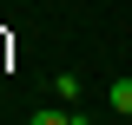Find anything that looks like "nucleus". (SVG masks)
<instances>
[{"label":"nucleus","mask_w":132,"mask_h":125,"mask_svg":"<svg viewBox=\"0 0 132 125\" xmlns=\"http://www.w3.org/2000/svg\"><path fill=\"white\" fill-rule=\"evenodd\" d=\"M112 112H126V119H132V79H112Z\"/></svg>","instance_id":"obj_2"},{"label":"nucleus","mask_w":132,"mask_h":125,"mask_svg":"<svg viewBox=\"0 0 132 125\" xmlns=\"http://www.w3.org/2000/svg\"><path fill=\"white\" fill-rule=\"evenodd\" d=\"M53 92H60L66 105H73V99H79V73H60V79H53Z\"/></svg>","instance_id":"obj_3"},{"label":"nucleus","mask_w":132,"mask_h":125,"mask_svg":"<svg viewBox=\"0 0 132 125\" xmlns=\"http://www.w3.org/2000/svg\"><path fill=\"white\" fill-rule=\"evenodd\" d=\"M27 125H86V119H73V112H60V105H46V112H33Z\"/></svg>","instance_id":"obj_1"}]
</instances>
